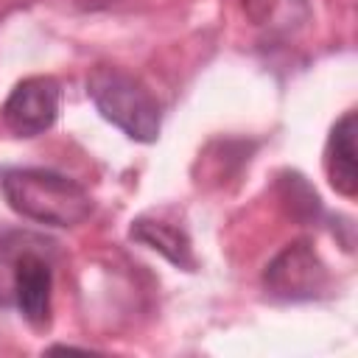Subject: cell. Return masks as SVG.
<instances>
[{
    "label": "cell",
    "instance_id": "cell-1",
    "mask_svg": "<svg viewBox=\"0 0 358 358\" xmlns=\"http://www.w3.org/2000/svg\"><path fill=\"white\" fill-rule=\"evenodd\" d=\"M50 243L31 232H8L0 238V308L17 305L36 330L50 324L53 263Z\"/></svg>",
    "mask_w": 358,
    "mask_h": 358
},
{
    "label": "cell",
    "instance_id": "cell-2",
    "mask_svg": "<svg viewBox=\"0 0 358 358\" xmlns=\"http://www.w3.org/2000/svg\"><path fill=\"white\" fill-rule=\"evenodd\" d=\"M3 196L14 213L48 227H76L90 218L92 199L70 176L45 168H8L0 176Z\"/></svg>",
    "mask_w": 358,
    "mask_h": 358
},
{
    "label": "cell",
    "instance_id": "cell-3",
    "mask_svg": "<svg viewBox=\"0 0 358 358\" xmlns=\"http://www.w3.org/2000/svg\"><path fill=\"white\" fill-rule=\"evenodd\" d=\"M87 95L112 126L137 143H154L159 137L162 112L151 90L123 67L98 64L87 76Z\"/></svg>",
    "mask_w": 358,
    "mask_h": 358
},
{
    "label": "cell",
    "instance_id": "cell-4",
    "mask_svg": "<svg viewBox=\"0 0 358 358\" xmlns=\"http://www.w3.org/2000/svg\"><path fill=\"white\" fill-rule=\"evenodd\" d=\"M263 285L274 299L299 302L322 296L327 288V268L308 241L288 243L263 271Z\"/></svg>",
    "mask_w": 358,
    "mask_h": 358
},
{
    "label": "cell",
    "instance_id": "cell-5",
    "mask_svg": "<svg viewBox=\"0 0 358 358\" xmlns=\"http://www.w3.org/2000/svg\"><path fill=\"white\" fill-rule=\"evenodd\" d=\"M59 103V81L53 76H31L11 90L3 106V120L17 137H36L56 123Z\"/></svg>",
    "mask_w": 358,
    "mask_h": 358
},
{
    "label": "cell",
    "instance_id": "cell-6",
    "mask_svg": "<svg viewBox=\"0 0 358 358\" xmlns=\"http://www.w3.org/2000/svg\"><path fill=\"white\" fill-rule=\"evenodd\" d=\"M355 134H358V117L355 112H347L330 131L327 148H324V171L336 193L355 199L358 193V165H355Z\"/></svg>",
    "mask_w": 358,
    "mask_h": 358
},
{
    "label": "cell",
    "instance_id": "cell-7",
    "mask_svg": "<svg viewBox=\"0 0 358 358\" xmlns=\"http://www.w3.org/2000/svg\"><path fill=\"white\" fill-rule=\"evenodd\" d=\"M241 8L271 39H288L310 22V0H241Z\"/></svg>",
    "mask_w": 358,
    "mask_h": 358
},
{
    "label": "cell",
    "instance_id": "cell-8",
    "mask_svg": "<svg viewBox=\"0 0 358 358\" xmlns=\"http://www.w3.org/2000/svg\"><path fill=\"white\" fill-rule=\"evenodd\" d=\"M131 238L137 243H145L148 249H157L159 255H165L173 266L193 271L196 268V257H193V246L190 238L185 235V229L168 224V221H157V218H137L131 224Z\"/></svg>",
    "mask_w": 358,
    "mask_h": 358
}]
</instances>
